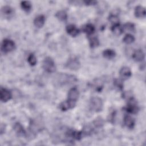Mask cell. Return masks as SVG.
<instances>
[{"instance_id": "32", "label": "cell", "mask_w": 146, "mask_h": 146, "mask_svg": "<svg viewBox=\"0 0 146 146\" xmlns=\"http://www.w3.org/2000/svg\"><path fill=\"white\" fill-rule=\"evenodd\" d=\"M0 131H1V135H2L5 131V125L3 123L1 124V128H0Z\"/></svg>"}, {"instance_id": "17", "label": "cell", "mask_w": 146, "mask_h": 146, "mask_svg": "<svg viewBox=\"0 0 146 146\" xmlns=\"http://www.w3.org/2000/svg\"><path fill=\"white\" fill-rule=\"evenodd\" d=\"M124 124L129 129H132L135 125V120L128 115H125L124 117Z\"/></svg>"}, {"instance_id": "29", "label": "cell", "mask_w": 146, "mask_h": 146, "mask_svg": "<svg viewBox=\"0 0 146 146\" xmlns=\"http://www.w3.org/2000/svg\"><path fill=\"white\" fill-rule=\"evenodd\" d=\"M113 84L120 90H122L123 88V83L121 79H115L113 82Z\"/></svg>"}, {"instance_id": "1", "label": "cell", "mask_w": 146, "mask_h": 146, "mask_svg": "<svg viewBox=\"0 0 146 146\" xmlns=\"http://www.w3.org/2000/svg\"><path fill=\"white\" fill-rule=\"evenodd\" d=\"M77 81L75 76L65 73H60L56 75L54 79V82L57 86H63L70 84Z\"/></svg>"}, {"instance_id": "4", "label": "cell", "mask_w": 146, "mask_h": 146, "mask_svg": "<svg viewBox=\"0 0 146 146\" xmlns=\"http://www.w3.org/2000/svg\"><path fill=\"white\" fill-rule=\"evenodd\" d=\"M139 108L137 105L136 100L133 98L131 97L128 99V103L127 107H125V110L127 112L129 113H136Z\"/></svg>"}, {"instance_id": "18", "label": "cell", "mask_w": 146, "mask_h": 146, "mask_svg": "<svg viewBox=\"0 0 146 146\" xmlns=\"http://www.w3.org/2000/svg\"><path fill=\"white\" fill-rule=\"evenodd\" d=\"M13 128H14V130L15 131V132L18 135L24 136L26 135V131H25L23 127L20 123H19V122L15 123L14 124Z\"/></svg>"}, {"instance_id": "13", "label": "cell", "mask_w": 146, "mask_h": 146, "mask_svg": "<svg viewBox=\"0 0 146 146\" xmlns=\"http://www.w3.org/2000/svg\"><path fill=\"white\" fill-rule=\"evenodd\" d=\"M66 30L70 35L73 37H75L76 35H78L80 32L79 30L74 25H69L67 26Z\"/></svg>"}, {"instance_id": "23", "label": "cell", "mask_w": 146, "mask_h": 146, "mask_svg": "<svg viewBox=\"0 0 146 146\" xmlns=\"http://www.w3.org/2000/svg\"><path fill=\"white\" fill-rule=\"evenodd\" d=\"M21 7L25 11L29 12L31 10L32 8V5L30 1H24L21 2Z\"/></svg>"}, {"instance_id": "24", "label": "cell", "mask_w": 146, "mask_h": 146, "mask_svg": "<svg viewBox=\"0 0 146 146\" xmlns=\"http://www.w3.org/2000/svg\"><path fill=\"white\" fill-rule=\"evenodd\" d=\"M89 43L91 48H95L99 45V41L96 37L91 36L89 38Z\"/></svg>"}, {"instance_id": "30", "label": "cell", "mask_w": 146, "mask_h": 146, "mask_svg": "<svg viewBox=\"0 0 146 146\" xmlns=\"http://www.w3.org/2000/svg\"><path fill=\"white\" fill-rule=\"evenodd\" d=\"M123 30L125 29L127 31H133L135 30V26L131 22H127L126 23L124 26L123 27Z\"/></svg>"}, {"instance_id": "19", "label": "cell", "mask_w": 146, "mask_h": 146, "mask_svg": "<svg viewBox=\"0 0 146 146\" xmlns=\"http://www.w3.org/2000/svg\"><path fill=\"white\" fill-rule=\"evenodd\" d=\"M82 30L87 35H91L94 33L95 29V27L92 24L88 23L83 26Z\"/></svg>"}, {"instance_id": "7", "label": "cell", "mask_w": 146, "mask_h": 146, "mask_svg": "<svg viewBox=\"0 0 146 146\" xmlns=\"http://www.w3.org/2000/svg\"><path fill=\"white\" fill-rule=\"evenodd\" d=\"M75 105H76V102L67 99L66 101L61 102L59 104V108L61 111H66L68 110L73 108L75 106Z\"/></svg>"}, {"instance_id": "21", "label": "cell", "mask_w": 146, "mask_h": 146, "mask_svg": "<svg viewBox=\"0 0 146 146\" xmlns=\"http://www.w3.org/2000/svg\"><path fill=\"white\" fill-rule=\"evenodd\" d=\"M111 31L115 35L118 36L121 35L123 33L124 30H123V28L120 25V24L118 23V24L112 25L111 28Z\"/></svg>"}, {"instance_id": "14", "label": "cell", "mask_w": 146, "mask_h": 146, "mask_svg": "<svg viewBox=\"0 0 146 146\" xmlns=\"http://www.w3.org/2000/svg\"><path fill=\"white\" fill-rule=\"evenodd\" d=\"M134 14L136 18H143L146 15V11L144 7L141 6H137L135 9Z\"/></svg>"}, {"instance_id": "20", "label": "cell", "mask_w": 146, "mask_h": 146, "mask_svg": "<svg viewBox=\"0 0 146 146\" xmlns=\"http://www.w3.org/2000/svg\"><path fill=\"white\" fill-rule=\"evenodd\" d=\"M103 56L104 58L111 59H113L116 56V52L113 50L112 49H106L103 51Z\"/></svg>"}, {"instance_id": "26", "label": "cell", "mask_w": 146, "mask_h": 146, "mask_svg": "<svg viewBox=\"0 0 146 146\" xmlns=\"http://www.w3.org/2000/svg\"><path fill=\"white\" fill-rule=\"evenodd\" d=\"M123 41L126 44H131L135 41V38L132 35L130 34H127L124 36Z\"/></svg>"}, {"instance_id": "27", "label": "cell", "mask_w": 146, "mask_h": 146, "mask_svg": "<svg viewBox=\"0 0 146 146\" xmlns=\"http://www.w3.org/2000/svg\"><path fill=\"white\" fill-rule=\"evenodd\" d=\"M109 21L113 25L118 24L119 23V19L117 15L114 14H111L108 17Z\"/></svg>"}, {"instance_id": "6", "label": "cell", "mask_w": 146, "mask_h": 146, "mask_svg": "<svg viewBox=\"0 0 146 146\" xmlns=\"http://www.w3.org/2000/svg\"><path fill=\"white\" fill-rule=\"evenodd\" d=\"M66 66L71 70H77L80 67V63L76 58L71 57L67 60Z\"/></svg>"}, {"instance_id": "2", "label": "cell", "mask_w": 146, "mask_h": 146, "mask_svg": "<svg viewBox=\"0 0 146 146\" xmlns=\"http://www.w3.org/2000/svg\"><path fill=\"white\" fill-rule=\"evenodd\" d=\"M89 106L90 109L92 111L96 112H100L102 111L103 107L102 99L100 98L97 96L92 97L90 100Z\"/></svg>"}, {"instance_id": "22", "label": "cell", "mask_w": 146, "mask_h": 146, "mask_svg": "<svg viewBox=\"0 0 146 146\" xmlns=\"http://www.w3.org/2000/svg\"><path fill=\"white\" fill-rule=\"evenodd\" d=\"M56 18L60 21H65L67 19V13L64 10H59L55 14Z\"/></svg>"}, {"instance_id": "3", "label": "cell", "mask_w": 146, "mask_h": 146, "mask_svg": "<svg viewBox=\"0 0 146 146\" xmlns=\"http://www.w3.org/2000/svg\"><path fill=\"white\" fill-rule=\"evenodd\" d=\"M42 67L45 71L49 73H52L56 70V65L54 60L49 56L44 59L42 63Z\"/></svg>"}, {"instance_id": "10", "label": "cell", "mask_w": 146, "mask_h": 146, "mask_svg": "<svg viewBox=\"0 0 146 146\" xmlns=\"http://www.w3.org/2000/svg\"><path fill=\"white\" fill-rule=\"evenodd\" d=\"M79 92L78 88L75 87H72L69 90L68 92L67 99L76 102L79 98Z\"/></svg>"}, {"instance_id": "16", "label": "cell", "mask_w": 146, "mask_h": 146, "mask_svg": "<svg viewBox=\"0 0 146 146\" xmlns=\"http://www.w3.org/2000/svg\"><path fill=\"white\" fill-rule=\"evenodd\" d=\"M45 22V17L43 15L37 16L34 20V25L37 28H41L43 26Z\"/></svg>"}, {"instance_id": "31", "label": "cell", "mask_w": 146, "mask_h": 146, "mask_svg": "<svg viewBox=\"0 0 146 146\" xmlns=\"http://www.w3.org/2000/svg\"><path fill=\"white\" fill-rule=\"evenodd\" d=\"M83 2L85 5H87V6L95 5L97 3V1H83Z\"/></svg>"}, {"instance_id": "12", "label": "cell", "mask_w": 146, "mask_h": 146, "mask_svg": "<svg viewBox=\"0 0 146 146\" xmlns=\"http://www.w3.org/2000/svg\"><path fill=\"white\" fill-rule=\"evenodd\" d=\"M145 57V54L143 51L141 49L136 50L133 54H132V58L136 62H141L144 60Z\"/></svg>"}, {"instance_id": "5", "label": "cell", "mask_w": 146, "mask_h": 146, "mask_svg": "<svg viewBox=\"0 0 146 146\" xmlns=\"http://www.w3.org/2000/svg\"><path fill=\"white\" fill-rule=\"evenodd\" d=\"M15 44L14 42L10 39H5L1 44V50L3 52H9L15 49Z\"/></svg>"}, {"instance_id": "8", "label": "cell", "mask_w": 146, "mask_h": 146, "mask_svg": "<svg viewBox=\"0 0 146 146\" xmlns=\"http://www.w3.org/2000/svg\"><path fill=\"white\" fill-rule=\"evenodd\" d=\"M12 98L11 92L6 88H1L0 90V99L2 102H7Z\"/></svg>"}, {"instance_id": "15", "label": "cell", "mask_w": 146, "mask_h": 146, "mask_svg": "<svg viewBox=\"0 0 146 146\" xmlns=\"http://www.w3.org/2000/svg\"><path fill=\"white\" fill-rule=\"evenodd\" d=\"M1 14L6 18H10L14 14V10L13 8L9 6H5L1 8Z\"/></svg>"}, {"instance_id": "11", "label": "cell", "mask_w": 146, "mask_h": 146, "mask_svg": "<svg viewBox=\"0 0 146 146\" xmlns=\"http://www.w3.org/2000/svg\"><path fill=\"white\" fill-rule=\"evenodd\" d=\"M83 135L82 131H79L70 129L66 132V136L67 137H71L76 140H80L82 138Z\"/></svg>"}, {"instance_id": "25", "label": "cell", "mask_w": 146, "mask_h": 146, "mask_svg": "<svg viewBox=\"0 0 146 146\" xmlns=\"http://www.w3.org/2000/svg\"><path fill=\"white\" fill-rule=\"evenodd\" d=\"M27 61L29 64L31 66H34L36 64L37 60L35 55L33 53H30L27 57Z\"/></svg>"}, {"instance_id": "28", "label": "cell", "mask_w": 146, "mask_h": 146, "mask_svg": "<svg viewBox=\"0 0 146 146\" xmlns=\"http://www.w3.org/2000/svg\"><path fill=\"white\" fill-rule=\"evenodd\" d=\"M93 124L95 127L97 128H100L102 127L104 125V120L101 117H98L94 120Z\"/></svg>"}, {"instance_id": "9", "label": "cell", "mask_w": 146, "mask_h": 146, "mask_svg": "<svg viewBox=\"0 0 146 146\" xmlns=\"http://www.w3.org/2000/svg\"><path fill=\"white\" fill-rule=\"evenodd\" d=\"M119 75L121 79L123 80H127L132 75V72L131 69L127 66H124L121 68L119 71Z\"/></svg>"}]
</instances>
